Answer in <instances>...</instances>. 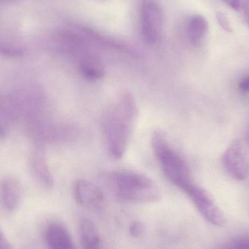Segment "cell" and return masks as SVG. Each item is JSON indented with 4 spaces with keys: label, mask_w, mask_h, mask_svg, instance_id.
Instances as JSON below:
<instances>
[{
    "label": "cell",
    "mask_w": 249,
    "mask_h": 249,
    "mask_svg": "<svg viewBox=\"0 0 249 249\" xmlns=\"http://www.w3.org/2000/svg\"><path fill=\"white\" fill-rule=\"evenodd\" d=\"M137 114L136 100L129 93L120 96L107 113L104 131L113 158L120 159L125 153Z\"/></svg>",
    "instance_id": "cell-1"
},
{
    "label": "cell",
    "mask_w": 249,
    "mask_h": 249,
    "mask_svg": "<svg viewBox=\"0 0 249 249\" xmlns=\"http://www.w3.org/2000/svg\"><path fill=\"white\" fill-rule=\"evenodd\" d=\"M109 182L114 193L123 200L134 203H155L161 198L158 186L149 177L131 171L111 173Z\"/></svg>",
    "instance_id": "cell-2"
},
{
    "label": "cell",
    "mask_w": 249,
    "mask_h": 249,
    "mask_svg": "<svg viewBox=\"0 0 249 249\" xmlns=\"http://www.w3.org/2000/svg\"><path fill=\"white\" fill-rule=\"evenodd\" d=\"M152 144L165 177L174 185L185 193L194 183L184 160L170 146L162 132L155 131L153 133Z\"/></svg>",
    "instance_id": "cell-3"
},
{
    "label": "cell",
    "mask_w": 249,
    "mask_h": 249,
    "mask_svg": "<svg viewBox=\"0 0 249 249\" xmlns=\"http://www.w3.org/2000/svg\"><path fill=\"white\" fill-rule=\"evenodd\" d=\"M163 14L158 0H143L140 10L141 35L147 45L159 42L162 33Z\"/></svg>",
    "instance_id": "cell-4"
},
{
    "label": "cell",
    "mask_w": 249,
    "mask_h": 249,
    "mask_svg": "<svg viewBox=\"0 0 249 249\" xmlns=\"http://www.w3.org/2000/svg\"><path fill=\"white\" fill-rule=\"evenodd\" d=\"M185 193L188 195L197 210L208 222L218 227L225 225L226 222L225 214L215 203L214 200L209 192L193 184Z\"/></svg>",
    "instance_id": "cell-5"
},
{
    "label": "cell",
    "mask_w": 249,
    "mask_h": 249,
    "mask_svg": "<svg viewBox=\"0 0 249 249\" xmlns=\"http://www.w3.org/2000/svg\"><path fill=\"white\" fill-rule=\"evenodd\" d=\"M223 162L228 174L235 179L242 181L248 177L249 162L239 143H234L225 151Z\"/></svg>",
    "instance_id": "cell-6"
},
{
    "label": "cell",
    "mask_w": 249,
    "mask_h": 249,
    "mask_svg": "<svg viewBox=\"0 0 249 249\" xmlns=\"http://www.w3.org/2000/svg\"><path fill=\"white\" fill-rule=\"evenodd\" d=\"M76 201L89 209H99L104 203V195L96 184L87 180L76 181L73 189Z\"/></svg>",
    "instance_id": "cell-7"
},
{
    "label": "cell",
    "mask_w": 249,
    "mask_h": 249,
    "mask_svg": "<svg viewBox=\"0 0 249 249\" xmlns=\"http://www.w3.org/2000/svg\"><path fill=\"white\" fill-rule=\"evenodd\" d=\"M23 197L21 183L13 176L4 177L0 181V200L4 209L15 212L20 206Z\"/></svg>",
    "instance_id": "cell-8"
},
{
    "label": "cell",
    "mask_w": 249,
    "mask_h": 249,
    "mask_svg": "<svg viewBox=\"0 0 249 249\" xmlns=\"http://www.w3.org/2000/svg\"><path fill=\"white\" fill-rule=\"evenodd\" d=\"M78 68L80 74L89 81H96L105 75V67L102 61L96 54L92 53H82Z\"/></svg>",
    "instance_id": "cell-9"
},
{
    "label": "cell",
    "mask_w": 249,
    "mask_h": 249,
    "mask_svg": "<svg viewBox=\"0 0 249 249\" xmlns=\"http://www.w3.org/2000/svg\"><path fill=\"white\" fill-rule=\"evenodd\" d=\"M30 164L36 181L45 188H51L53 184V178L42 149H37L34 152L31 157Z\"/></svg>",
    "instance_id": "cell-10"
},
{
    "label": "cell",
    "mask_w": 249,
    "mask_h": 249,
    "mask_svg": "<svg viewBox=\"0 0 249 249\" xmlns=\"http://www.w3.org/2000/svg\"><path fill=\"white\" fill-rule=\"evenodd\" d=\"M46 241L51 249H73L68 231L59 224H52L46 231Z\"/></svg>",
    "instance_id": "cell-11"
},
{
    "label": "cell",
    "mask_w": 249,
    "mask_h": 249,
    "mask_svg": "<svg viewBox=\"0 0 249 249\" xmlns=\"http://www.w3.org/2000/svg\"><path fill=\"white\" fill-rule=\"evenodd\" d=\"M209 32V23L206 18L200 14L193 15L189 19L187 35L193 46L201 45Z\"/></svg>",
    "instance_id": "cell-12"
},
{
    "label": "cell",
    "mask_w": 249,
    "mask_h": 249,
    "mask_svg": "<svg viewBox=\"0 0 249 249\" xmlns=\"http://www.w3.org/2000/svg\"><path fill=\"white\" fill-rule=\"evenodd\" d=\"M80 237L84 249H102L100 235L94 224L88 219L80 223Z\"/></svg>",
    "instance_id": "cell-13"
},
{
    "label": "cell",
    "mask_w": 249,
    "mask_h": 249,
    "mask_svg": "<svg viewBox=\"0 0 249 249\" xmlns=\"http://www.w3.org/2000/svg\"><path fill=\"white\" fill-rule=\"evenodd\" d=\"M25 48L18 41L0 36V54L10 58H18L24 54Z\"/></svg>",
    "instance_id": "cell-14"
},
{
    "label": "cell",
    "mask_w": 249,
    "mask_h": 249,
    "mask_svg": "<svg viewBox=\"0 0 249 249\" xmlns=\"http://www.w3.org/2000/svg\"><path fill=\"white\" fill-rule=\"evenodd\" d=\"M216 18H217L218 23L224 30L228 32H232L231 20H230L229 17L226 13L222 11H218L216 13Z\"/></svg>",
    "instance_id": "cell-15"
},
{
    "label": "cell",
    "mask_w": 249,
    "mask_h": 249,
    "mask_svg": "<svg viewBox=\"0 0 249 249\" xmlns=\"http://www.w3.org/2000/svg\"><path fill=\"white\" fill-rule=\"evenodd\" d=\"M145 232V227L142 222L139 221H136L130 225L129 228V232L130 236L134 238H139L143 235Z\"/></svg>",
    "instance_id": "cell-16"
},
{
    "label": "cell",
    "mask_w": 249,
    "mask_h": 249,
    "mask_svg": "<svg viewBox=\"0 0 249 249\" xmlns=\"http://www.w3.org/2000/svg\"><path fill=\"white\" fill-rule=\"evenodd\" d=\"M238 88L241 91L244 93L249 92V76L244 77L238 83Z\"/></svg>",
    "instance_id": "cell-17"
},
{
    "label": "cell",
    "mask_w": 249,
    "mask_h": 249,
    "mask_svg": "<svg viewBox=\"0 0 249 249\" xmlns=\"http://www.w3.org/2000/svg\"><path fill=\"white\" fill-rule=\"evenodd\" d=\"M0 249H12L10 242L1 231H0Z\"/></svg>",
    "instance_id": "cell-18"
},
{
    "label": "cell",
    "mask_w": 249,
    "mask_h": 249,
    "mask_svg": "<svg viewBox=\"0 0 249 249\" xmlns=\"http://www.w3.org/2000/svg\"><path fill=\"white\" fill-rule=\"evenodd\" d=\"M230 249H249V241H238V242L234 244Z\"/></svg>",
    "instance_id": "cell-19"
},
{
    "label": "cell",
    "mask_w": 249,
    "mask_h": 249,
    "mask_svg": "<svg viewBox=\"0 0 249 249\" xmlns=\"http://www.w3.org/2000/svg\"><path fill=\"white\" fill-rule=\"evenodd\" d=\"M228 6L235 10H238L241 7V0H223Z\"/></svg>",
    "instance_id": "cell-20"
},
{
    "label": "cell",
    "mask_w": 249,
    "mask_h": 249,
    "mask_svg": "<svg viewBox=\"0 0 249 249\" xmlns=\"http://www.w3.org/2000/svg\"><path fill=\"white\" fill-rule=\"evenodd\" d=\"M7 131V124L4 123L2 117L0 115V137L4 136Z\"/></svg>",
    "instance_id": "cell-21"
},
{
    "label": "cell",
    "mask_w": 249,
    "mask_h": 249,
    "mask_svg": "<svg viewBox=\"0 0 249 249\" xmlns=\"http://www.w3.org/2000/svg\"><path fill=\"white\" fill-rule=\"evenodd\" d=\"M244 16L249 26V1H245L244 4Z\"/></svg>",
    "instance_id": "cell-22"
},
{
    "label": "cell",
    "mask_w": 249,
    "mask_h": 249,
    "mask_svg": "<svg viewBox=\"0 0 249 249\" xmlns=\"http://www.w3.org/2000/svg\"><path fill=\"white\" fill-rule=\"evenodd\" d=\"M11 0H0V3L7 2V1H10Z\"/></svg>",
    "instance_id": "cell-23"
}]
</instances>
